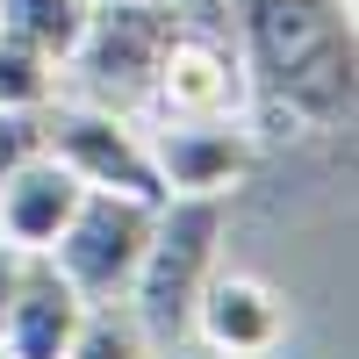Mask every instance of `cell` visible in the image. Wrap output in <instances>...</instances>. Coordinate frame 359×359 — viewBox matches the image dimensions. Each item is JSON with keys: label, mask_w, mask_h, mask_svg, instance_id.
I'll return each mask as SVG.
<instances>
[{"label": "cell", "mask_w": 359, "mask_h": 359, "mask_svg": "<svg viewBox=\"0 0 359 359\" xmlns=\"http://www.w3.org/2000/svg\"><path fill=\"white\" fill-rule=\"evenodd\" d=\"M216 245H223L216 194H172V201H158L151 245H144L137 280H130V302H137L144 323H151V338H180L187 331L194 294H201L208 273H216Z\"/></svg>", "instance_id": "obj_2"}, {"label": "cell", "mask_w": 359, "mask_h": 359, "mask_svg": "<svg viewBox=\"0 0 359 359\" xmlns=\"http://www.w3.org/2000/svg\"><path fill=\"white\" fill-rule=\"evenodd\" d=\"M259 137L237 115H165V130L151 137V165L165 180V194H223L252 172Z\"/></svg>", "instance_id": "obj_6"}, {"label": "cell", "mask_w": 359, "mask_h": 359, "mask_svg": "<svg viewBox=\"0 0 359 359\" xmlns=\"http://www.w3.org/2000/svg\"><path fill=\"white\" fill-rule=\"evenodd\" d=\"M0 359H8V352H0Z\"/></svg>", "instance_id": "obj_17"}, {"label": "cell", "mask_w": 359, "mask_h": 359, "mask_svg": "<svg viewBox=\"0 0 359 359\" xmlns=\"http://www.w3.org/2000/svg\"><path fill=\"white\" fill-rule=\"evenodd\" d=\"M0 29L65 65L72 43H79V29H86V0H0Z\"/></svg>", "instance_id": "obj_12"}, {"label": "cell", "mask_w": 359, "mask_h": 359, "mask_svg": "<svg viewBox=\"0 0 359 359\" xmlns=\"http://www.w3.org/2000/svg\"><path fill=\"white\" fill-rule=\"evenodd\" d=\"M50 86H57V57L0 29V108H43Z\"/></svg>", "instance_id": "obj_13"}, {"label": "cell", "mask_w": 359, "mask_h": 359, "mask_svg": "<svg viewBox=\"0 0 359 359\" xmlns=\"http://www.w3.org/2000/svg\"><path fill=\"white\" fill-rule=\"evenodd\" d=\"M65 359H158V338H151V323L137 316L130 294H108V302L79 309Z\"/></svg>", "instance_id": "obj_11"}, {"label": "cell", "mask_w": 359, "mask_h": 359, "mask_svg": "<svg viewBox=\"0 0 359 359\" xmlns=\"http://www.w3.org/2000/svg\"><path fill=\"white\" fill-rule=\"evenodd\" d=\"M187 323L201 331V345L223 352V359H259V352L280 345V302H273V287L252 280V273H208Z\"/></svg>", "instance_id": "obj_9"}, {"label": "cell", "mask_w": 359, "mask_h": 359, "mask_svg": "<svg viewBox=\"0 0 359 359\" xmlns=\"http://www.w3.org/2000/svg\"><path fill=\"white\" fill-rule=\"evenodd\" d=\"M43 151L65 165L79 187H101V194H130V201H172L165 180L151 165V144H144L123 108H50L43 101Z\"/></svg>", "instance_id": "obj_5"}, {"label": "cell", "mask_w": 359, "mask_h": 359, "mask_svg": "<svg viewBox=\"0 0 359 359\" xmlns=\"http://www.w3.org/2000/svg\"><path fill=\"white\" fill-rule=\"evenodd\" d=\"M151 223H158L151 201H130V194H101V187H86L79 208L65 216V230L50 237V266L79 287V302L130 294L137 259H144V245H151Z\"/></svg>", "instance_id": "obj_4"}, {"label": "cell", "mask_w": 359, "mask_h": 359, "mask_svg": "<svg viewBox=\"0 0 359 359\" xmlns=\"http://www.w3.org/2000/svg\"><path fill=\"white\" fill-rule=\"evenodd\" d=\"M172 359H223V352H172Z\"/></svg>", "instance_id": "obj_16"}, {"label": "cell", "mask_w": 359, "mask_h": 359, "mask_svg": "<svg viewBox=\"0 0 359 359\" xmlns=\"http://www.w3.org/2000/svg\"><path fill=\"white\" fill-rule=\"evenodd\" d=\"M22 259H29V252H15L8 237H0V309H8V294H15V280H22Z\"/></svg>", "instance_id": "obj_15"}, {"label": "cell", "mask_w": 359, "mask_h": 359, "mask_svg": "<svg viewBox=\"0 0 359 359\" xmlns=\"http://www.w3.org/2000/svg\"><path fill=\"white\" fill-rule=\"evenodd\" d=\"M79 309H86L79 287L50 266V252H29L8 309H0V352L8 359H65Z\"/></svg>", "instance_id": "obj_8"}, {"label": "cell", "mask_w": 359, "mask_h": 359, "mask_svg": "<svg viewBox=\"0 0 359 359\" xmlns=\"http://www.w3.org/2000/svg\"><path fill=\"white\" fill-rule=\"evenodd\" d=\"M79 180L57 165L50 151L15 165L8 180H0V237H8L15 252H50V237L65 230V216L79 208Z\"/></svg>", "instance_id": "obj_10"}, {"label": "cell", "mask_w": 359, "mask_h": 359, "mask_svg": "<svg viewBox=\"0 0 359 359\" xmlns=\"http://www.w3.org/2000/svg\"><path fill=\"white\" fill-rule=\"evenodd\" d=\"M151 94H158L165 115H237L252 86H245V57L230 43L201 36V29H180L165 43V57H158Z\"/></svg>", "instance_id": "obj_7"}, {"label": "cell", "mask_w": 359, "mask_h": 359, "mask_svg": "<svg viewBox=\"0 0 359 359\" xmlns=\"http://www.w3.org/2000/svg\"><path fill=\"white\" fill-rule=\"evenodd\" d=\"M245 86L309 137L352 130L359 108V43L352 0H237Z\"/></svg>", "instance_id": "obj_1"}, {"label": "cell", "mask_w": 359, "mask_h": 359, "mask_svg": "<svg viewBox=\"0 0 359 359\" xmlns=\"http://www.w3.org/2000/svg\"><path fill=\"white\" fill-rule=\"evenodd\" d=\"M187 29V15L172 0H86V29L65 65L86 79V94L101 108H130L151 94L165 43Z\"/></svg>", "instance_id": "obj_3"}, {"label": "cell", "mask_w": 359, "mask_h": 359, "mask_svg": "<svg viewBox=\"0 0 359 359\" xmlns=\"http://www.w3.org/2000/svg\"><path fill=\"white\" fill-rule=\"evenodd\" d=\"M43 158V108H0V180Z\"/></svg>", "instance_id": "obj_14"}]
</instances>
